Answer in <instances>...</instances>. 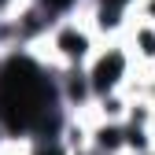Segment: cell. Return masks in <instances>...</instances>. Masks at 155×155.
<instances>
[{
    "instance_id": "cell-1",
    "label": "cell",
    "mask_w": 155,
    "mask_h": 155,
    "mask_svg": "<svg viewBox=\"0 0 155 155\" xmlns=\"http://www.w3.org/2000/svg\"><path fill=\"white\" fill-rule=\"evenodd\" d=\"M100 45H104V37H100V30H96V22L89 18V11L74 8V11L59 15L52 22L48 37L37 48H41L55 67H85Z\"/></svg>"
},
{
    "instance_id": "cell-3",
    "label": "cell",
    "mask_w": 155,
    "mask_h": 155,
    "mask_svg": "<svg viewBox=\"0 0 155 155\" xmlns=\"http://www.w3.org/2000/svg\"><path fill=\"white\" fill-rule=\"evenodd\" d=\"M122 41L129 45V52H133L140 70H155V22L133 15L126 22V30H122Z\"/></svg>"
},
{
    "instance_id": "cell-5",
    "label": "cell",
    "mask_w": 155,
    "mask_h": 155,
    "mask_svg": "<svg viewBox=\"0 0 155 155\" xmlns=\"http://www.w3.org/2000/svg\"><path fill=\"white\" fill-rule=\"evenodd\" d=\"M4 140H8V137H4V129H0V144H4Z\"/></svg>"
},
{
    "instance_id": "cell-4",
    "label": "cell",
    "mask_w": 155,
    "mask_h": 155,
    "mask_svg": "<svg viewBox=\"0 0 155 155\" xmlns=\"http://www.w3.org/2000/svg\"><path fill=\"white\" fill-rule=\"evenodd\" d=\"M133 15H137V18H148V22H155V0H137V4H133Z\"/></svg>"
},
{
    "instance_id": "cell-2",
    "label": "cell",
    "mask_w": 155,
    "mask_h": 155,
    "mask_svg": "<svg viewBox=\"0 0 155 155\" xmlns=\"http://www.w3.org/2000/svg\"><path fill=\"white\" fill-rule=\"evenodd\" d=\"M137 59H133V52L129 45L122 41V37H104V45L92 52V59L85 63V74H89V81H92V92H96V100L107 92H118L133 81V74H137Z\"/></svg>"
}]
</instances>
